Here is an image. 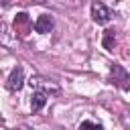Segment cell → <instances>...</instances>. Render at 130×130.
I'll return each instance as SVG.
<instances>
[{"label": "cell", "instance_id": "6da1fadb", "mask_svg": "<svg viewBox=\"0 0 130 130\" xmlns=\"http://www.w3.org/2000/svg\"><path fill=\"white\" fill-rule=\"evenodd\" d=\"M110 81L114 85H118L120 89H130V73L118 63H114L110 67Z\"/></svg>", "mask_w": 130, "mask_h": 130}, {"label": "cell", "instance_id": "7a4b0ae2", "mask_svg": "<svg viewBox=\"0 0 130 130\" xmlns=\"http://www.w3.org/2000/svg\"><path fill=\"white\" fill-rule=\"evenodd\" d=\"M112 16H114V14H112V10H110L106 4H102V2H93V4H91V18H93V22L106 24V22H110Z\"/></svg>", "mask_w": 130, "mask_h": 130}, {"label": "cell", "instance_id": "3957f363", "mask_svg": "<svg viewBox=\"0 0 130 130\" xmlns=\"http://www.w3.org/2000/svg\"><path fill=\"white\" fill-rule=\"evenodd\" d=\"M30 87L35 91H45V93H57L59 87L51 81V79H45V77H30Z\"/></svg>", "mask_w": 130, "mask_h": 130}, {"label": "cell", "instance_id": "277c9868", "mask_svg": "<svg viewBox=\"0 0 130 130\" xmlns=\"http://www.w3.org/2000/svg\"><path fill=\"white\" fill-rule=\"evenodd\" d=\"M6 85H8L10 91H18V89L24 85V71H22V67H14V69H12V73L8 75Z\"/></svg>", "mask_w": 130, "mask_h": 130}, {"label": "cell", "instance_id": "5b68a950", "mask_svg": "<svg viewBox=\"0 0 130 130\" xmlns=\"http://www.w3.org/2000/svg\"><path fill=\"white\" fill-rule=\"evenodd\" d=\"M51 28H53V18H51L49 14H41V16L35 20V30H37V32L47 35V32H51Z\"/></svg>", "mask_w": 130, "mask_h": 130}, {"label": "cell", "instance_id": "8992f818", "mask_svg": "<svg viewBox=\"0 0 130 130\" xmlns=\"http://www.w3.org/2000/svg\"><path fill=\"white\" fill-rule=\"evenodd\" d=\"M47 98H49V93H45V91H32V95H30V110L39 112L47 104Z\"/></svg>", "mask_w": 130, "mask_h": 130}, {"label": "cell", "instance_id": "52a82bcc", "mask_svg": "<svg viewBox=\"0 0 130 130\" xmlns=\"http://www.w3.org/2000/svg\"><path fill=\"white\" fill-rule=\"evenodd\" d=\"M30 28V20H28V16L24 14V12H20V14H16V20H14V30H18L20 35H26V30Z\"/></svg>", "mask_w": 130, "mask_h": 130}, {"label": "cell", "instance_id": "ba28073f", "mask_svg": "<svg viewBox=\"0 0 130 130\" xmlns=\"http://www.w3.org/2000/svg\"><path fill=\"white\" fill-rule=\"evenodd\" d=\"M102 43H104V47L108 49V51H114V47H116V30H106L104 32V39H102Z\"/></svg>", "mask_w": 130, "mask_h": 130}, {"label": "cell", "instance_id": "9c48e42d", "mask_svg": "<svg viewBox=\"0 0 130 130\" xmlns=\"http://www.w3.org/2000/svg\"><path fill=\"white\" fill-rule=\"evenodd\" d=\"M79 130H104V126H102V124H98V122L85 120V122H81V124H79Z\"/></svg>", "mask_w": 130, "mask_h": 130}, {"label": "cell", "instance_id": "30bf717a", "mask_svg": "<svg viewBox=\"0 0 130 130\" xmlns=\"http://www.w3.org/2000/svg\"><path fill=\"white\" fill-rule=\"evenodd\" d=\"M124 124H126V126L130 128V110H128V112L124 114Z\"/></svg>", "mask_w": 130, "mask_h": 130}]
</instances>
